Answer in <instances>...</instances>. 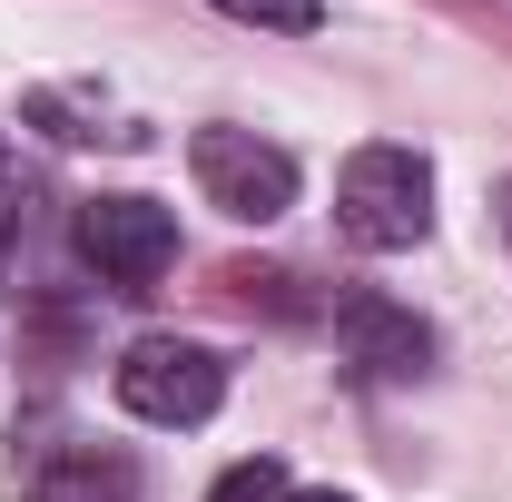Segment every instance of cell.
Segmentation results:
<instances>
[{"label":"cell","instance_id":"obj_1","mask_svg":"<svg viewBox=\"0 0 512 502\" xmlns=\"http://www.w3.org/2000/svg\"><path fill=\"white\" fill-rule=\"evenodd\" d=\"M335 227L355 237V247H424V227H434V168L414 158V148H394V138H375V148H355L345 158V178H335Z\"/></svg>","mask_w":512,"mask_h":502},{"label":"cell","instance_id":"obj_2","mask_svg":"<svg viewBox=\"0 0 512 502\" xmlns=\"http://www.w3.org/2000/svg\"><path fill=\"white\" fill-rule=\"evenodd\" d=\"M188 168H197V188H207V207H227L237 227H276L296 207V158L276 138H256V128H197Z\"/></svg>","mask_w":512,"mask_h":502},{"label":"cell","instance_id":"obj_3","mask_svg":"<svg viewBox=\"0 0 512 502\" xmlns=\"http://www.w3.org/2000/svg\"><path fill=\"white\" fill-rule=\"evenodd\" d=\"M109 384H119V404L138 424H207L227 404V365L207 345H188V335H138Z\"/></svg>","mask_w":512,"mask_h":502},{"label":"cell","instance_id":"obj_4","mask_svg":"<svg viewBox=\"0 0 512 502\" xmlns=\"http://www.w3.org/2000/svg\"><path fill=\"white\" fill-rule=\"evenodd\" d=\"M79 256L99 266V286L148 296L168 266H178V217L158 197H89L79 207Z\"/></svg>","mask_w":512,"mask_h":502},{"label":"cell","instance_id":"obj_5","mask_svg":"<svg viewBox=\"0 0 512 502\" xmlns=\"http://www.w3.org/2000/svg\"><path fill=\"white\" fill-rule=\"evenodd\" d=\"M335 345H345V365H365V375L404 384L434 365V325L414 306H394V296H345L335 306Z\"/></svg>","mask_w":512,"mask_h":502},{"label":"cell","instance_id":"obj_6","mask_svg":"<svg viewBox=\"0 0 512 502\" xmlns=\"http://www.w3.org/2000/svg\"><path fill=\"white\" fill-rule=\"evenodd\" d=\"M207 502H296V483H286V463H266V453H256V463H227Z\"/></svg>","mask_w":512,"mask_h":502},{"label":"cell","instance_id":"obj_7","mask_svg":"<svg viewBox=\"0 0 512 502\" xmlns=\"http://www.w3.org/2000/svg\"><path fill=\"white\" fill-rule=\"evenodd\" d=\"M207 10H227L247 30H325V0H207Z\"/></svg>","mask_w":512,"mask_h":502},{"label":"cell","instance_id":"obj_8","mask_svg":"<svg viewBox=\"0 0 512 502\" xmlns=\"http://www.w3.org/2000/svg\"><path fill=\"white\" fill-rule=\"evenodd\" d=\"M296 502H345V493H296Z\"/></svg>","mask_w":512,"mask_h":502},{"label":"cell","instance_id":"obj_9","mask_svg":"<svg viewBox=\"0 0 512 502\" xmlns=\"http://www.w3.org/2000/svg\"><path fill=\"white\" fill-rule=\"evenodd\" d=\"M503 227H512V188H503Z\"/></svg>","mask_w":512,"mask_h":502},{"label":"cell","instance_id":"obj_10","mask_svg":"<svg viewBox=\"0 0 512 502\" xmlns=\"http://www.w3.org/2000/svg\"><path fill=\"white\" fill-rule=\"evenodd\" d=\"M0 178H10V148H0Z\"/></svg>","mask_w":512,"mask_h":502}]
</instances>
